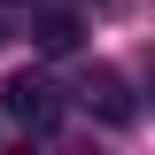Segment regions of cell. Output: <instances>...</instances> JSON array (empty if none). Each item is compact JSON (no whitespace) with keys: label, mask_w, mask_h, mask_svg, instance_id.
<instances>
[{"label":"cell","mask_w":155,"mask_h":155,"mask_svg":"<svg viewBox=\"0 0 155 155\" xmlns=\"http://www.w3.org/2000/svg\"><path fill=\"white\" fill-rule=\"evenodd\" d=\"M31 47L39 54H70L78 47V16L70 8H31Z\"/></svg>","instance_id":"obj_3"},{"label":"cell","mask_w":155,"mask_h":155,"mask_svg":"<svg viewBox=\"0 0 155 155\" xmlns=\"http://www.w3.org/2000/svg\"><path fill=\"white\" fill-rule=\"evenodd\" d=\"M78 93H85V109H93L101 124H132V93H124V78H116V70H93Z\"/></svg>","instance_id":"obj_2"},{"label":"cell","mask_w":155,"mask_h":155,"mask_svg":"<svg viewBox=\"0 0 155 155\" xmlns=\"http://www.w3.org/2000/svg\"><path fill=\"white\" fill-rule=\"evenodd\" d=\"M0 8H31V0H0Z\"/></svg>","instance_id":"obj_4"},{"label":"cell","mask_w":155,"mask_h":155,"mask_svg":"<svg viewBox=\"0 0 155 155\" xmlns=\"http://www.w3.org/2000/svg\"><path fill=\"white\" fill-rule=\"evenodd\" d=\"M0 47H8V16H0Z\"/></svg>","instance_id":"obj_5"},{"label":"cell","mask_w":155,"mask_h":155,"mask_svg":"<svg viewBox=\"0 0 155 155\" xmlns=\"http://www.w3.org/2000/svg\"><path fill=\"white\" fill-rule=\"evenodd\" d=\"M0 109L16 116L23 132H54L70 101H62V85H54V78H39V70H16L8 85H0Z\"/></svg>","instance_id":"obj_1"}]
</instances>
